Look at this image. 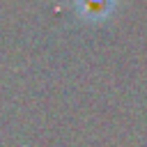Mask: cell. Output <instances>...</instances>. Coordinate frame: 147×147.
I'll list each match as a JSON object with an SVG mask.
<instances>
[{"label": "cell", "mask_w": 147, "mask_h": 147, "mask_svg": "<svg viewBox=\"0 0 147 147\" xmlns=\"http://www.w3.org/2000/svg\"><path fill=\"white\" fill-rule=\"evenodd\" d=\"M113 0H78V9L90 21H103L113 11Z\"/></svg>", "instance_id": "1"}]
</instances>
